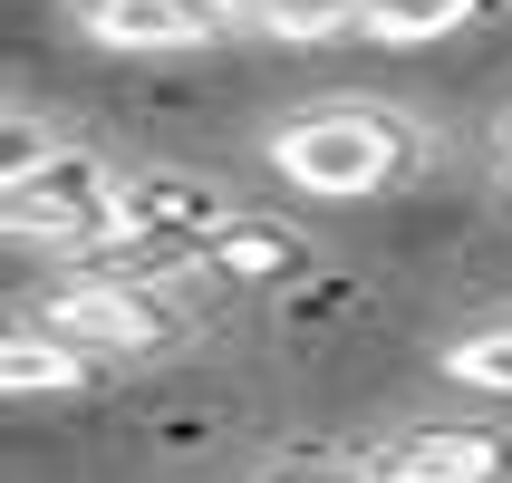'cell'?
<instances>
[{"mask_svg":"<svg viewBox=\"0 0 512 483\" xmlns=\"http://www.w3.org/2000/svg\"><path fill=\"white\" fill-rule=\"evenodd\" d=\"M271 174L319 203H387L426 174V126L387 97H319L290 126H271Z\"/></svg>","mask_w":512,"mask_h":483,"instance_id":"6da1fadb","label":"cell"},{"mask_svg":"<svg viewBox=\"0 0 512 483\" xmlns=\"http://www.w3.org/2000/svg\"><path fill=\"white\" fill-rule=\"evenodd\" d=\"M116 184L126 174L87 145H10V174H0V232L20 252H49V261H97L116 232Z\"/></svg>","mask_w":512,"mask_h":483,"instance_id":"7a4b0ae2","label":"cell"},{"mask_svg":"<svg viewBox=\"0 0 512 483\" xmlns=\"http://www.w3.org/2000/svg\"><path fill=\"white\" fill-rule=\"evenodd\" d=\"M39 319L68 329L78 348H97L107 368H145V358H174L194 339V300L165 271H68Z\"/></svg>","mask_w":512,"mask_h":483,"instance_id":"3957f363","label":"cell"},{"mask_svg":"<svg viewBox=\"0 0 512 483\" xmlns=\"http://www.w3.org/2000/svg\"><path fill=\"white\" fill-rule=\"evenodd\" d=\"M242 203L213 184V174L194 165H145L116 184V232H107V252L78 261V271H174V261L194 252L203 232H223Z\"/></svg>","mask_w":512,"mask_h":483,"instance_id":"277c9868","label":"cell"},{"mask_svg":"<svg viewBox=\"0 0 512 483\" xmlns=\"http://www.w3.org/2000/svg\"><path fill=\"white\" fill-rule=\"evenodd\" d=\"M310 261H319V242L300 223H281V213H232L223 232H203L194 252L174 261L165 281L203 310V300H261V290L310 281Z\"/></svg>","mask_w":512,"mask_h":483,"instance_id":"5b68a950","label":"cell"},{"mask_svg":"<svg viewBox=\"0 0 512 483\" xmlns=\"http://www.w3.org/2000/svg\"><path fill=\"white\" fill-rule=\"evenodd\" d=\"M368 483H512V426H387L358 445Z\"/></svg>","mask_w":512,"mask_h":483,"instance_id":"8992f818","label":"cell"},{"mask_svg":"<svg viewBox=\"0 0 512 483\" xmlns=\"http://www.w3.org/2000/svg\"><path fill=\"white\" fill-rule=\"evenodd\" d=\"M97 49H213L242 0H68Z\"/></svg>","mask_w":512,"mask_h":483,"instance_id":"52a82bcc","label":"cell"},{"mask_svg":"<svg viewBox=\"0 0 512 483\" xmlns=\"http://www.w3.org/2000/svg\"><path fill=\"white\" fill-rule=\"evenodd\" d=\"M0 387L10 397H87V387H107V358L97 348H78L68 329H49V319H10V339H0Z\"/></svg>","mask_w":512,"mask_h":483,"instance_id":"ba28073f","label":"cell"},{"mask_svg":"<svg viewBox=\"0 0 512 483\" xmlns=\"http://www.w3.org/2000/svg\"><path fill=\"white\" fill-rule=\"evenodd\" d=\"M503 0H368V39L377 49H435V39H464V29H484Z\"/></svg>","mask_w":512,"mask_h":483,"instance_id":"9c48e42d","label":"cell"},{"mask_svg":"<svg viewBox=\"0 0 512 483\" xmlns=\"http://www.w3.org/2000/svg\"><path fill=\"white\" fill-rule=\"evenodd\" d=\"M242 20L281 49H319V39H348L368 20V0H242Z\"/></svg>","mask_w":512,"mask_h":483,"instance_id":"30bf717a","label":"cell"},{"mask_svg":"<svg viewBox=\"0 0 512 483\" xmlns=\"http://www.w3.org/2000/svg\"><path fill=\"white\" fill-rule=\"evenodd\" d=\"M445 377L474 387V397H512V329H474V339L445 348Z\"/></svg>","mask_w":512,"mask_h":483,"instance_id":"8fae6325","label":"cell"},{"mask_svg":"<svg viewBox=\"0 0 512 483\" xmlns=\"http://www.w3.org/2000/svg\"><path fill=\"white\" fill-rule=\"evenodd\" d=\"M252 483H368L358 464H319V455H290V464H261Z\"/></svg>","mask_w":512,"mask_h":483,"instance_id":"7c38bea8","label":"cell"},{"mask_svg":"<svg viewBox=\"0 0 512 483\" xmlns=\"http://www.w3.org/2000/svg\"><path fill=\"white\" fill-rule=\"evenodd\" d=\"M493 174H503V194H512V116L493 126Z\"/></svg>","mask_w":512,"mask_h":483,"instance_id":"4fadbf2b","label":"cell"}]
</instances>
